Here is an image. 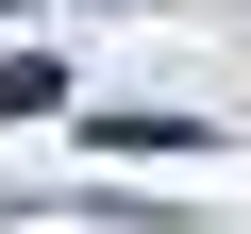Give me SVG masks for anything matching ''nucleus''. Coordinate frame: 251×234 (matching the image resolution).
Wrapping results in <instances>:
<instances>
[{
  "instance_id": "f257e3e1",
  "label": "nucleus",
  "mask_w": 251,
  "mask_h": 234,
  "mask_svg": "<svg viewBox=\"0 0 251 234\" xmlns=\"http://www.w3.org/2000/svg\"><path fill=\"white\" fill-rule=\"evenodd\" d=\"M100 151H201V117H151V100H117V117H84Z\"/></svg>"
}]
</instances>
